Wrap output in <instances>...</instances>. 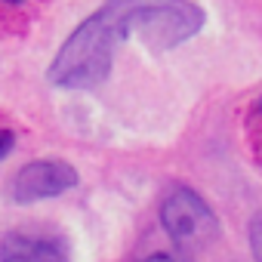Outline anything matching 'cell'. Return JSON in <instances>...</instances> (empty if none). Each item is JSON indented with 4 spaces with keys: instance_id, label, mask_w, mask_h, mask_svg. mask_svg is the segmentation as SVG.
Returning a JSON list of instances; mask_svg holds the SVG:
<instances>
[{
    "instance_id": "cell-1",
    "label": "cell",
    "mask_w": 262,
    "mask_h": 262,
    "mask_svg": "<svg viewBox=\"0 0 262 262\" xmlns=\"http://www.w3.org/2000/svg\"><path fill=\"white\" fill-rule=\"evenodd\" d=\"M194 0H105L59 47L47 77L62 90H93L111 74L114 47L139 37L148 50H173L204 28Z\"/></svg>"
},
{
    "instance_id": "cell-2",
    "label": "cell",
    "mask_w": 262,
    "mask_h": 262,
    "mask_svg": "<svg viewBox=\"0 0 262 262\" xmlns=\"http://www.w3.org/2000/svg\"><path fill=\"white\" fill-rule=\"evenodd\" d=\"M161 222L176 244L194 247V250L207 247L219 231V222H216L213 210L207 207V201L185 185H176L167 191V198L161 204Z\"/></svg>"
},
{
    "instance_id": "cell-3",
    "label": "cell",
    "mask_w": 262,
    "mask_h": 262,
    "mask_svg": "<svg viewBox=\"0 0 262 262\" xmlns=\"http://www.w3.org/2000/svg\"><path fill=\"white\" fill-rule=\"evenodd\" d=\"M77 185V173L71 164L65 161H34L25 164L16 179L10 182V194L16 204H31V201H43V198H56L68 188Z\"/></svg>"
},
{
    "instance_id": "cell-4",
    "label": "cell",
    "mask_w": 262,
    "mask_h": 262,
    "mask_svg": "<svg viewBox=\"0 0 262 262\" xmlns=\"http://www.w3.org/2000/svg\"><path fill=\"white\" fill-rule=\"evenodd\" d=\"M0 262H68V256L56 241L13 231L0 241Z\"/></svg>"
},
{
    "instance_id": "cell-5",
    "label": "cell",
    "mask_w": 262,
    "mask_h": 262,
    "mask_svg": "<svg viewBox=\"0 0 262 262\" xmlns=\"http://www.w3.org/2000/svg\"><path fill=\"white\" fill-rule=\"evenodd\" d=\"M250 247H253L256 262H262V213H256L250 222Z\"/></svg>"
},
{
    "instance_id": "cell-6",
    "label": "cell",
    "mask_w": 262,
    "mask_h": 262,
    "mask_svg": "<svg viewBox=\"0 0 262 262\" xmlns=\"http://www.w3.org/2000/svg\"><path fill=\"white\" fill-rule=\"evenodd\" d=\"M13 145H16V136L10 133V129H0V161L13 151Z\"/></svg>"
},
{
    "instance_id": "cell-7",
    "label": "cell",
    "mask_w": 262,
    "mask_h": 262,
    "mask_svg": "<svg viewBox=\"0 0 262 262\" xmlns=\"http://www.w3.org/2000/svg\"><path fill=\"white\" fill-rule=\"evenodd\" d=\"M145 262H176L173 256H167V253H155V256H148Z\"/></svg>"
},
{
    "instance_id": "cell-8",
    "label": "cell",
    "mask_w": 262,
    "mask_h": 262,
    "mask_svg": "<svg viewBox=\"0 0 262 262\" xmlns=\"http://www.w3.org/2000/svg\"><path fill=\"white\" fill-rule=\"evenodd\" d=\"M10 4H22V0H10Z\"/></svg>"
},
{
    "instance_id": "cell-9",
    "label": "cell",
    "mask_w": 262,
    "mask_h": 262,
    "mask_svg": "<svg viewBox=\"0 0 262 262\" xmlns=\"http://www.w3.org/2000/svg\"><path fill=\"white\" fill-rule=\"evenodd\" d=\"M259 108H262V102H259Z\"/></svg>"
}]
</instances>
